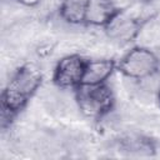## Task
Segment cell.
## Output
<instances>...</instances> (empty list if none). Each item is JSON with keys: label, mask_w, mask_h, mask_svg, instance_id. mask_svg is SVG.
Here are the masks:
<instances>
[{"label": "cell", "mask_w": 160, "mask_h": 160, "mask_svg": "<svg viewBox=\"0 0 160 160\" xmlns=\"http://www.w3.org/2000/svg\"><path fill=\"white\" fill-rule=\"evenodd\" d=\"M42 84V71L32 62L20 65L10 76L1 94L2 119L14 118L35 95Z\"/></svg>", "instance_id": "1"}, {"label": "cell", "mask_w": 160, "mask_h": 160, "mask_svg": "<svg viewBox=\"0 0 160 160\" xmlns=\"http://www.w3.org/2000/svg\"><path fill=\"white\" fill-rule=\"evenodd\" d=\"M74 96L80 112L94 120H100L114 109L115 96L110 86L105 84H80L74 89Z\"/></svg>", "instance_id": "2"}, {"label": "cell", "mask_w": 160, "mask_h": 160, "mask_svg": "<svg viewBox=\"0 0 160 160\" xmlns=\"http://www.w3.org/2000/svg\"><path fill=\"white\" fill-rule=\"evenodd\" d=\"M159 69V56L146 46H134L116 61V71L131 80H146Z\"/></svg>", "instance_id": "3"}, {"label": "cell", "mask_w": 160, "mask_h": 160, "mask_svg": "<svg viewBox=\"0 0 160 160\" xmlns=\"http://www.w3.org/2000/svg\"><path fill=\"white\" fill-rule=\"evenodd\" d=\"M86 60L79 54L62 56L52 71V82L62 90H74L82 82Z\"/></svg>", "instance_id": "4"}, {"label": "cell", "mask_w": 160, "mask_h": 160, "mask_svg": "<svg viewBox=\"0 0 160 160\" xmlns=\"http://www.w3.org/2000/svg\"><path fill=\"white\" fill-rule=\"evenodd\" d=\"M144 19L120 9L110 22L104 28L109 39L116 42H130L135 40L145 25Z\"/></svg>", "instance_id": "5"}, {"label": "cell", "mask_w": 160, "mask_h": 160, "mask_svg": "<svg viewBox=\"0 0 160 160\" xmlns=\"http://www.w3.org/2000/svg\"><path fill=\"white\" fill-rule=\"evenodd\" d=\"M120 10L115 0H88L85 10V25L105 28Z\"/></svg>", "instance_id": "6"}, {"label": "cell", "mask_w": 160, "mask_h": 160, "mask_svg": "<svg viewBox=\"0 0 160 160\" xmlns=\"http://www.w3.org/2000/svg\"><path fill=\"white\" fill-rule=\"evenodd\" d=\"M116 71V61L109 58H98L86 60L84 78L81 84H105Z\"/></svg>", "instance_id": "7"}, {"label": "cell", "mask_w": 160, "mask_h": 160, "mask_svg": "<svg viewBox=\"0 0 160 160\" xmlns=\"http://www.w3.org/2000/svg\"><path fill=\"white\" fill-rule=\"evenodd\" d=\"M86 2L88 0H60V18L70 25H85Z\"/></svg>", "instance_id": "8"}, {"label": "cell", "mask_w": 160, "mask_h": 160, "mask_svg": "<svg viewBox=\"0 0 160 160\" xmlns=\"http://www.w3.org/2000/svg\"><path fill=\"white\" fill-rule=\"evenodd\" d=\"M120 148L122 151H128L136 155H152L155 152V144L151 139L142 135H129L121 139Z\"/></svg>", "instance_id": "9"}, {"label": "cell", "mask_w": 160, "mask_h": 160, "mask_svg": "<svg viewBox=\"0 0 160 160\" xmlns=\"http://www.w3.org/2000/svg\"><path fill=\"white\" fill-rule=\"evenodd\" d=\"M21 5H24V6H26V8H35V6H38L42 0H18Z\"/></svg>", "instance_id": "10"}, {"label": "cell", "mask_w": 160, "mask_h": 160, "mask_svg": "<svg viewBox=\"0 0 160 160\" xmlns=\"http://www.w3.org/2000/svg\"><path fill=\"white\" fill-rule=\"evenodd\" d=\"M158 100H159V104H160V86L158 89Z\"/></svg>", "instance_id": "11"}, {"label": "cell", "mask_w": 160, "mask_h": 160, "mask_svg": "<svg viewBox=\"0 0 160 160\" xmlns=\"http://www.w3.org/2000/svg\"><path fill=\"white\" fill-rule=\"evenodd\" d=\"M144 1H148V0H144Z\"/></svg>", "instance_id": "12"}]
</instances>
